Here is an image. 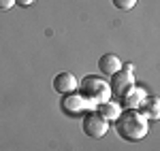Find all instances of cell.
<instances>
[{
  "mask_svg": "<svg viewBox=\"0 0 160 151\" xmlns=\"http://www.w3.org/2000/svg\"><path fill=\"white\" fill-rule=\"evenodd\" d=\"M120 111H122V106L118 104V102H100V104H96L94 106V113L98 115V117H102L107 124L109 121H115V117L120 115Z\"/></svg>",
  "mask_w": 160,
  "mask_h": 151,
  "instance_id": "cell-10",
  "label": "cell"
},
{
  "mask_svg": "<svg viewBox=\"0 0 160 151\" xmlns=\"http://www.w3.org/2000/svg\"><path fill=\"white\" fill-rule=\"evenodd\" d=\"M98 70L105 77L115 75L118 70H122V60L115 53H105V55H100V60H98Z\"/></svg>",
  "mask_w": 160,
  "mask_h": 151,
  "instance_id": "cell-8",
  "label": "cell"
},
{
  "mask_svg": "<svg viewBox=\"0 0 160 151\" xmlns=\"http://www.w3.org/2000/svg\"><path fill=\"white\" fill-rule=\"evenodd\" d=\"M77 87H79V96H83L90 104H100V102H107L111 96L109 92V83L107 81H102L100 77H92L88 75L81 79V83H77Z\"/></svg>",
  "mask_w": 160,
  "mask_h": 151,
  "instance_id": "cell-2",
  "label": "cell"
},
{
  "mask_svg": "<svg viewBox=\"0 0 160 151\" xmlns=\"http://www.w3.org/2000/svg\"><path fill=\"white\" fill-rule=\"evenodd\" d=\"M15 7V0H0V11H9Z\"/></svg>",
  "mask_w": 160,
  "mask_h": 151,
  "instance_id": "cell-12",
  "label": "cell"
},
{
  "mask_svg": "<svg viewBox=\"0 0 160 151\" xmlns=\"http://www.w3.org/2000/svg\"><path fill=\"white\" fill-rule=\"evenodd\" d=\"M148 130V119L137 109H122L120 115L115 117V132L120 134V139L128 140V143L143 140Z\"/></svg>",
  "mask_w": 160,
  "mask_h": 151,
  "instance_id": "cell-1",
  "label": "cell"
},
{
  "mask_svg": "<svg viewBox=\"0 0 160 151\" xmlns=\"http://www.w3.org/2000/svg\"><path fill=\"white\" fill-rule=\"evenodd\" d=\"M111 2L120 11H130V9H135V4H137V0H111Z\"/></svg>",
  "mask_w": 160,
  "mask_h": 151,
  "instance_id": "cell-11",
  "label": "cell"
},
{
  "mask_svg": "<svg viewBox=\"0 0 160 151\" xmlns=\"http://www.w3.org/2000/svg\"><path fill=\"white\" fill-rule=\"evenodd\" d=\"M145 96H148L145 89L135 87V85H132L124 96H120V106H122V109H139V104L143 102Z\"/></svg>",
  "mask_w": 160,
  "mask_h": 151,
  "instance_id": "cell-7",
  "label": "cell"
},
{
  "mask_svg": "<svg viewBox=\"0 0 160 151\" xmlns=\"http://www.w3.org/2000/svg\"><path fill=\"white\" fill-rule=\"evenodd\" d=\"M77 77L73 73H58V75L53 77V89L58 92V94H73L75 89H77Z\"/></svg>",
  "mask_w": 160,
  "mask_h": 151,
  "instance_id": "cell-6",
  "label": "cell"
},
{
  "mask_svg": "<svg viewBox=\"0 0 160 151\" xmlns=\"http://www.w3.org/2000/svg\"><path fill=\"white\" fill-rule=\"evenodd\" d=\"M132 85H135V77H132V73H128L124 68L109 77V92H111V96H115V98L124 96Z\"/></svg>",
  "mask_w": 160,
  "mask_h": 151,
  "instance_id": "cell-4",
  "label": "cell"
},
{
  "mask_svg": "<svg viewBox=\"0 0 160 151\" xmlns=\"http://www.w3.org/2000/svg\"><path fill=\"white\" fill-rule=\"evenodd\" d=\"M62 111L66 115H81L83 111H94V104H90L79 94H64V98H62Z\"/></svg>",
  "mask_w": 160,
  "mask_h": 151,
  "instance_id": "cell-5",
  "label": "cell"
},
{
  "mask_svg": "<svg viewBox=\"0 0 160 151\" xmlns=\"http://www.w3.org/2000/svg\"><path fill=\"white\" fill-rule=\"evenodd\" d=\"M32 2H34V0H15V4H17V7H30Z\"/></svg>",
  "mask_w": 160,
  "mask_h": 151,
  "instance_id": "cell-13",
  "label": "cell"
},
{
  "mask_svg": "<svg viewBox=\"0 0 160 151\" xmlns=\"http://www.w3.org/2000/svg\"><path fill=\"white\" fill-rule=\"evenodd\" d=\"M81 128H83L86 136H90V139H102V136L107 134V130H109V124H107L102 117H98L94 111H90V113H86V117H83Z\"/></svg>",
  "mask_w": 160,
  "mask_h": 151,
  "instance_id": "cell-3",
  "label": "cell"
},
{
  "mask_svg": "<svg viewBox=\"0 0 160 151\" xmlns=\"http://www.w3.org/2000/svg\"><path fill=\"white\" fill-rule=\"evenodd\" d=\"M124 70H128V73H132V70H135V66H132V64H126V66H122Z\"/></svg>",
  "mask_w": 160,
  "mask_h": 151,
  "instance_id": "cell-14",
  "label": "cell"
},
{
  "mask_svg": "<svg viewBox=\"0 0 160 151\" xmlns=\"http://www.w3.org/2000/svg\"><path fill=\"white\" fill-rule=\"evenodd\" d=\"M137 111L143 115L148 121H149V119H158V117H160V100L156 98V96H149V94H148V96L143 98V102L139 104Z\"/></svg>",
  "mask_w": 160,
  "mask_h": 151,
  "instance_id": "cell-9",
  "label": "cell"
}]
</instances>
